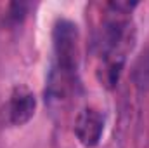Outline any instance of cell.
Wrapping results in <instances>:
<instances>
[{
    "label": "cell",
    "mask_w": 149,
    "mask_h": 148,
    "mask_svg": "<svg viewBox=\"0 0 149 148\" xmlns=\"http://www.w3.org/2000/svg\"><path fill=\"white\" fill-rule=\"evenodd\" d=\"M56 66L76 73L78 66V28L70 19H59L52 32Z\"/></svg>",
    "instance_id": "1"
},
{
    "label": "cell",
    "mask_w": 149,
    "mask_h": 148,
    "mask_svg": "<svg viewBox=\"0 0 149 148\" xmlns=\"http://www.w3.org/2000/svg\"><path fill=\"white\" fill-rule=\"evenodd\" d=\"M102 131H104V117L101 111H97L95 108H85L80 111L74 122V134L83 147H97Z\"/></svg>",
    "instance_id": "2"
},
{
    "label": "cell",
    "mask_w": 149,
    "mask_h": 148,
    "mask_svg": "<svg viewBox=\"0 0 149 148\" xmlns=\"http://www.w3.org/2000/svg\"><path fill=\"white\" fill-rule=\"evenodd\" d=\"M37 108V99L33 96V92L26 87V85H16L9 105H7V113H9V120L14 125H23L26 124Z\"/></svg>",
    "instance_id": "3"
},
{
    "label": "cell",
    "mask_w": 149,
    "mask_h": 148,
    "mask_svg": "<svg viewBox=\"0 0 149 148\" xmlns=\"http://www.w3.org/2000/svg\"><path fill=\"white\" fill-rule=\"evenodd\" d=\"M132 78L141 91H149V49H146L135 61L132 70Z\"/></svg>",
    "instance_id": "4"
},
{
    "label": "cell",
    "mask_w": 149,
    "mask_h": 148,
    "mask_svg": "<svg viewBox=\"0 0 149 148\" xmlns=\"http://www.w3.org/2000/svg\"><path fill=\"white\" fill-rule=\"evenodd\" d=\"M24 14H26V4H17V2L10 4V12H9L10 19H14L17 23V21H21L24 18Z\"/></svg>",
    "instance_id": "5"
}]
</instances>
